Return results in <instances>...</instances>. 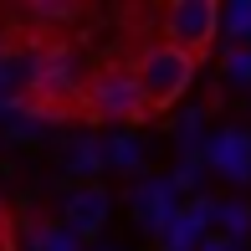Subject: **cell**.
<instances>
[{"label":"cell","instance_id":"3957f363","mask_svg":"<svg viewBox=\"0 0 251 251\" xmlns=\"http://www.w3.org/2000/svg\"><path fill=\"white\" fill-rule=\"evenodd\" d=\"M195 67H200L195 56L179 51V47H169V41H149V47L133 56V72H139L144 98H149L154 113L175 108V102L190 93V82H195Z\"/></svg>","mask_w":251,"mask_h":251},{"label":"cell","instance_id":"6da1fadb","mask_svg":"<svg viewBox=\"0 0 251 251\" xmlns=\"http://www.w3.org/2000/svg\"><path fill=\"white\" fill-rule=\"evenodd\" d=\"M82 62L67 41H41L26 62V93H21V108H31L36 118L62 123V118H82Z\"/></svg>","mask_w":251,"mask_h":251},{"label":"cell","instance_id":"5b68a950","mask_svg":"<svg viewBox=\"0 0 251 251\" xmlns=\"http://www.w3.org/2000/svg\"><path fill=\"white\" fill-rule=\"evenodd\" d=\"M102 215H108V195H102L98 185L77 190V195L67 200V221H72V231H77V236H93L98 226H102Z\"/></svg>","mask_w":251,"mask_h":251},{"label":"cell","instance_id":"52a82bcc","mask_svg":"<svg viewBox=\"0 0 251 251\" xmlns=\"http://www.w3.org/2000/svg\"><path fill=\"white\" fill-rule=\"evenodd\" d=\"M41 251H77V246L67 231H51V236H41Z\"/></svg>","mask_w":251,"mask_h":251},{"label":"cell","instance_id":"277c9868","mask_svg":"<svg viewBox=\"0 0 251 251\" xmlns=\"http://www.w3.org/2000/svg\"><path fill=\"white\" fill-rule=\"evenodd\" d=\"M215 36H221V5L215 0H175V5L164 10V41L179 51H190L200 62V56H210Z\"/></svg>","mask_w":251,"mask_h":251},{"label":"cell","instance_id":"7a4b0ae2","mask_svg":"<svg viewBox=\"0 0 251 251\" xmlns=\"http://www.w3.org/2000/svg\"><path fill=\"white\" fill-rule=\"evenodd\" d=\"M149 98L133 62H102L82 82V118L87 123H149Z\"/></svg>","mask_w":251,"mask_h":251},{"label":"cell","instance_id":"8992f818","mask_svg":"<svg viewBox=\"0 0 251 251\" xmlns=\"http://www.w3.org/2000/svg\"><path fill=\"white\" fill-rule=\"evenodd\" d=\"M210 159L226 169V175H251V139L246 133H226V139H215V149H210Z\"/></svg>","mask_w":251,"mask_h":251},{"label":"cell","instance_id":"9c48e42d","mask_svg":"<svg viewBox=\"0 0 251 251\" xmlns=\"http://www.w3.org/2000/svg\"><path fill=\"white\" fill-rule=\"evenodd\" d=\"M72 164H77V169H93V164H98V149H93V144H82V149H77V159H72Z\"/></svg>","mask_w":251,"mask_h":251},{"label":"cell","instance_id":"ba28073f","mask_svg":"<svg viewBox=\"0 0 251 251\" xmlns=\"http://www.w3.org/2000/svg\"><path fill=\"white\" fill-rule=\"evenodd\" d=\"M231 72H236V82H251V56H231Z\"/></svg>","mask_w":251,"mask_h":251},{"label":"cell","instance_id":"30bf717a","mask_svg":"<svg viewBox=\"0 0 251 251\" xmlns=\"http://www.w3.org/2000/svg\"><path fill=\"white\" fill-rule=\"evenodd\" d=\"M0 226H5V200H0Z\"/></svg>","mask_w":251,"mask_h":251}]
</instances>
